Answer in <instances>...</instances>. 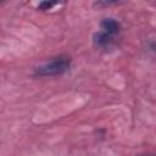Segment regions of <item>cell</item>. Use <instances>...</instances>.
I'll return each instance as SVG.
<instances>
[{
    "label": "cell",
    "mask_w": 156,
    "mask_h": 156,
    "mask_svg": "<svg viewBox=\"0 0 156 156\" xmlns=\"http://www.w3.org/2000/svg\"><path fill=\"white\" fill-rule=\"evenodd\" d=\"M71 61H72L71 57L67 55H60L52 57L51 60L37 66L34 69V74L40 77H51V76L62 74L69 69Z\"/></svg>",
    "instance_id": "obj_1"
},
{
    "label": "cell",
    "mask_w": 156,
    "mask_h": 156,
    "mask_svg": "<svg viewBox=\"0 0 156 156\" xmlns=\"http://www.w3.org/2000/svg\"><path fill=\"white\" fill-rule=\"evenodd\" d=\"M100 27L102 29V32L115 37L116 34H118L121 32V23L112 18V17H107V18H104L101 22H100Z\"/></svg>",
    "instance_id": "obj_2"
},
{
    "label": "cell",
    "mask_w": 156,
    "mask_h": 156,
    "mask_svg": "<svg viewBox=\"0 0 156 156\" xmlns=\"http://www.w3.org/2000/svg\"><path fill=\"white\" fill-rule=\"evenodd\" d=\"M93 41L99 48H108L113 43V37L107 34V33H105V32H102V30H100V32L94 33Z\"/></svg>",
    "instance_id": "obj_3"
},
{
    "label": "cell",
    "mask_w": 156,
    "mask_h": 156,
    "mask_svg": "<svg viewBox=\"0 0 156 156\" xmlns=\"http://www.w3.org/2000/svg\"><path fill=\"white\" fill-rule=\"evenodd\" d=\"M56 5V2H51V1H41L39 5H38V9L39 10H50L51 7H54Z\"/></svg>",
    "instance_id": "obj_4"
},
{
    "label": "cell",
    "mask_w": 156,
    "mask_h": 156,
    "mask_svg": "<svg viewBox=\"0 0 156 156\" xmlns=\"http://www.w3.org/2000/svg\"><path fill=\"white\" fill-rule=\"evenodd\" d=\"M141 156H152V155H141Z\"/></svg>",
    "instance_id": "obj_5"
}]
</instances>
